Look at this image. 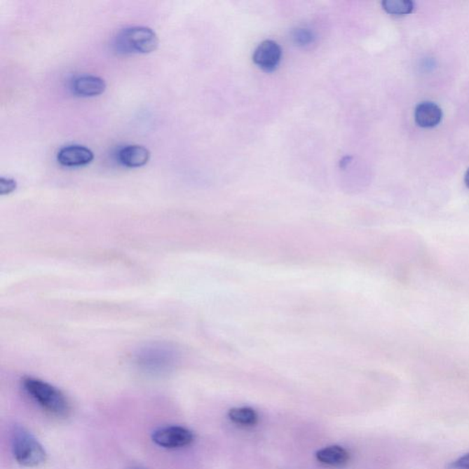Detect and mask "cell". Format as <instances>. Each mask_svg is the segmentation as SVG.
<instances>
[{"instance_id": "cell-14", "label": "cell", "mask_w": 469, "mask_h": 469, "mask_svg": "<svg viewBox=\"0 0 469 469\" xmlns=\"http://www.w3.org/2000/svg\"><path fill=\"white\" fill-rule=\"evenodd\" d=\"M292 37H294L295 43H298L299 46H306V44L312 43L313 39L312 32L306 29H297Z\"/></svg>"}, {"instance_id": "cell-8", "label": "cell", "mask_w": 469, "mask_h": 469, "mask_svg": "<svg viewBox=\"0 0 469 469\" xmlns=\"http://www.w3.org/2000/svg\"><path fill=\"white\" fill-rule=\"evenodd\" d=\"M106 82L100 77L95 76H80L76 77L71 83V90L77 97H97L106 91Z\"/></svg>"}, {"instance_id": "cell-7", "label": "cell", "mask_w": 469, "mask_h": 469, "mask_svg": "<svg viewBox=\"0 0 469 469\" xmlns=\"http://www.w3.org/2000/svg\"><path fill=\"white\" fill-rule=\"evenodd\" d=\"M94 154L90 149L82 145L64 146L58 151L57 161L65 167H81L91 163Z\"/></svg>"}, {"instance_id": "cell-13", "label": "cell", "mask_w": 469, "mask_h": 469, "mask_svg": "<svg viewBox=\"0 0 469 469\" xmlns=\"http://www.w3.org/2000/svg\"><path fill=\"white\" fill-rule=\"evenodd\" d=\"M382 8L391 15L411 14L414 10V3L411 0H384Z\"/></svg>"}, {"instance_id": "cell-16", "label": "cell", "mask_w": 469, "mask_h": 469, "mask_svg": "<svg viewBox=\"0 0 469 469\" xmlns=\"http://www.w3.org/2000/svg\"><path fill=\"white\" fill-rule=\"evenodd\" d=\"M447 469H469V453L451 463Z\"/></svg>"}, {"instance_id": "cell-5", "label": "cell", "mask_w": 469, "mask_h": 469, "mask_svg": "<svg viewBox=\"0 0 469 469\" xmlns=\"http://www.w3.org/2000/svg\"><path fill=\"white\" fill-rule=\"evenodd\" d=\"M195 436L193 433L182 426L163 427L152 434V441L166 449H178L190 446Z\"/></svg>"}, {"instance_id": "cell-12", "label": "cell", "mask_w": 469, "mask_h": 469, "mask_svg": "<svg viewBox=\"0 0 469 469\" xmlns=\"http://www.w3.org/2000/svg\"><path fill=\"white\" fill-rule=\"evenodd\" d=\"M233 423L244 426H253L258 423V414L252 408H233L229 412Z\"/></svg>"}, {"instance_id": "cell-1", "label": "cell", "mask_w": 469, "mask_h": 469, "mask_svg": "<svg viewBox=\"0 0 469 469\" xmlns=\"http://www.w3.org/2000/svg\"><path fill=\"white\" fill-rule=\"evenodd\" d=\"M24 390L41 409L55 417H67L71 412L70 402L67 397L46 381L27 377L23 379Z\"/></svg>"}, {"instance_id": "cell-3", "label": "cell", "mask_w": 469, "mask_h": 469, "mask_svg": "<svg viewBox=\"0 0 469 469\" xmlns=\"http://www.w3.org/2000/svg\"><path fill=\"white\" fill-rule=\"evenodd\" d=\"M12 451L16 461L26 468H38L47 460V453L40 442L23 427L12 433Z\"/></svg>"}, {"instance_id": "cell-11", "label": "cell", "mask_w": 469, "mask_h": 469, "mask_svg": "<svg viewBox=\"0 0 469 469\" xmlns=\"http://www.w3.org/2000/svg\"><path fill=\"white\" fill-rule=\"evenodd\" d=\"M316 458L322 464L328 465H345L349 460L348 451L339 446L328 447L316 453Z\"/></svg>"}, {"instance_id": "cell-17", "label": "cell", "mask_w": 469, "mask_h": 469, "mask_svg": "<svg viewBox=\"0 0 469 469\" xmlns=\"http://www.w3.org/2000/svg\"><path fill=\"white\" fill-rule=\"evenodd\" d=\"M465 184L469 188V168L465 175Z\"/></svg>"}, {"instance_id": "cell-9", "label": "cell", "mask_w": 469, "mask_h": 469, "mask_svg": "<svg viewBox=\"0 0 469 469\" xmlns=\"http://www.w3.org/2000/svg\"><path fill=\"white\" fill-rule=\"evenodd\" d=\"M118 159L122 165L128 168H140L149 163L151 152L143 146L128 145L119 149Z\"/></svg>"}, {"instance_id": "cell-6", "label": "cell", "mask_w": 469, "mask_h": 469, "mask_svg": "<svg viewBox=\"0 0 469 469\" xmlns=\"http://www.w3.org/2000/svg\"><path fill=\"white\" fill-rule=\"evenodd\" d=\"M282 48L274 41H262L253 53L254 64L266 72L275 70L282 60Z\"/></svg>"}, {"instance_id": "cell-10", "label": "cell", "mask_w": 469, "mask_h": 469, "mask_svg": "<svg viewBox=\"0 0 469 469\" xmlns=\"http://www.w3.org/2000/svg\"><path fill=\"white\" fill-rule=\"evenodd\" d=\"M414 118L421 128H435L440 123L443 112L438 104L426 101L418 104L415 109Z\"/></svg>"}, {"instance_id": "cell-2", "label": "cell", "mask_w": 469, "mask_h": 469, "mask_svg": "<svg viewBox=\"0 0 469 469\" xmlns=\"http://www.w3.org/2000/svg\"><path fill=\"white\" fill-rule=\"evenodd\" d=\"M159 46L156 32L148 27L135 26L122 29L116 36L114 49L118 55L149 53Z\"/></svg>"}, {"instance_id": "cell-15", "label": "cell", "mask_w": 469, "mask_h": 469, "mask_svg": "<svg viewBox=\"0 0 469 469\" xmlns=\"http://www.w3.org/2000/svg\"><path fill=\"white\" fill-rule=\"evenodd\" d=\"M17 189V182L12 178H0V195H10Z\"/></svg>"}, {"instance_id": "cell-4", "label": "cell", "mask_w": 469, "mask_h": 469, "mask_svg": "<svg viewBox=\"0 0 469 469\" xmlns=\"http://www.w3.org/2000/svg\"><path fill=\"white\" fill-rule=\"evenodd\" d=\"M177 351L166 343H151L136 351L139 365L148 369H165L172 366L177 358Z\"/></svg>"}]
</instances>
